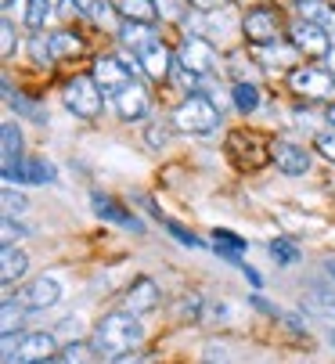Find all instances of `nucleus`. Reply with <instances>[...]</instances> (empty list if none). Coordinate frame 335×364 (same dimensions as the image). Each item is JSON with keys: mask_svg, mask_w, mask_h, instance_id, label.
I'll return each instance as SVG.
<instances>
[{"mask_svg": "<svg viewBox=\"0 0 335 364\" xmlns=\"http://www.w3.org/2000/svg\"><path fill=\"white\" fill-rule=\"evenodd\" d=\"M141 343H144V328H141L137 314H127V310L101 318V325L94 328V350L105 357H127Z\"/></svg>", "mask_w": 335, "mask_h": 364, "instance_id": "obj_1", "label": "nucleus"}, {"mask_svg": "<svg viewBox=\"0 0 335 364\" xmlns=\"http://www.w3.org/2000/svg\"><path fill=\"white\" fill-rule=\"evenodd\" d=\"M174 127L184 130V134H213L220 127V109L213 105L206 94L191 90L177 105V112H174Z\"/></svg>", "mask_w": 335, "mask_h": 364, "instance_id": "obj_2", "label": "nucleus"}, {"mask_svg": "<svg viewBox=\"0 0 335 364\" xmlns=\"http://www.w3.org/2000/svg\"><path fill=\"white\" fill-rule=\"evenodd\" d=\"M62 97H65V109L76 112L80 119H97V116H101L105 94H101V87L94 83V76H73V80L65 83Z\"/></svg>", "mask_w": 335, "mask_h": 364, "instance_id": "obj_3", "label": "nucleus"}, {"mask_svg": "<svg viewBox=\"0 0 335 364\" xmlns=\"http://www.w3.org/2000/svg\"><path fill=\"white\" fill-rule=\"evenodd\" d=\"M177 62L195 76H213L220 69V55L206 36H184V43L177 50Z\"/></svg>", "mask_w": 335, "mask_h": 364, "instance_id": "obj_4", "label": "nucleus"}, {"mask_svg": "<svg viewBox=\"0 0 335 364\" xmlns=\"http://www.w3.org/2000/svg\"><path fill=\"white\" fill-rule=\"evenodd\" d=\"M289 87L296 94L310 97V101H328L335 94V73L331 69H314V65L310 69H292Z\"/></svg>", "mask_w": 335, "mask_h": 364, "instance_id": "obj_5", "label": "nucleus"}, {"mask_svg": "<svg viewBox=\"0 0 335 364\" xmlns=\"http://www.w3.org/2000/svg\"><path fill=\"white\" fill-rule=\"evenodd\" d=\"M94 83L101 87L105 97H116L123 87L134 83V69H130L127 62H119V58H97V65H94Z\"/></svg>", "mask_w": 335, "mask_h": 364, "instance_id": "obj_6", "label": "nucleus"}, {"mask_svg": "<svg viewBox=\"0 0 335 364\" xmlns=\"http://www.w3.org/2000/svg\"><path fill=\"white\" fill-rule=\"evenodd\" d=\"M289 36H292V43L299 47V55H310V58H328V50L335 47V43L328 40V33H324L321 26H314V22H307V18H299V22H292V29H289Z\"/></svg>", "mask_w": 335, "mask_h": 364, "instance_id": "obj_7", "label": "nucleus"}, {"mask_svg": "<svg viewBox=\"0 0 335 364\" xmlns=\"http://www.w3.org/2000/svg\"><path fill=\"white\" fill-rule=\"evenodd\" d=\"M0 144H4V184H18V173L26 166L22 159V130L18 123H4L0 127Z\"/></svg>", "mask_w": 335, "mask_h": 364, "instance_id": "obj_8", "label": "nucleus"}, {"mask_svg": "<svg viewBox=\"0 0 335 364\" xmlns=\"http://www.w3.org/2000/svg\"><path fill=\"white\" fill-rule=\"evenodd\" d=\"M90 205H94V213H97L101 220H112V224H119V228H127V231H134V235H144L141 217H137V213H130L127 205H119L116 198H108V195L94 191V195H90Z\"/></svg>", "mask_w": 335, "mask_h": 364, "instance_id": "obj_9", "label": "nucleus"}, {"mask_svg": "<svg viewBox=\"0 0 335 364\" xmlns=\"http://www.w3.org/2000/svg\"><path fill=\"white\" fill-rule=\"evenodd\" d=\"M58 299H62V285L54 282V278H47V274L33 278V282L18 292V303H22L26 310H47V306H54Z\"/></svg>", "mask_w": 335, "mask_h": 364, "instance_id": "obj_10", "label": "nucleus"}, {"mask_svg": "<svg viewBox=\"0 0 335 364\" xmlns=\"http://www.w3.org/2000/svg\"><path fill=\"white\" fill-rule=\"evenodd\" d=\"M54 353H58V336L29 332V336H22V343H18L15 364H40V360H50Z\"/></svg>", "mask_w": 335, "mask_h": 364, "instance_id": "obj_11", "label": "nucleus"}, {"mask_svg": "<svg viewBox=\"0 0 335 364\" xmlns=\"http://www.w3.org/2000/svg\"><path fill=\"white\" fill-rule=\"evenodd\" d=\"M277 33H282V22H277V15H274L270 8H252V11L245 15V36H249L252 47L274 43Z\"/></svg>", "mask_w": 335, "mask_h": 364, "instance_id": "obj_12", "label": "nucleus"}, {"mask_svg": "<svg viewBox=\"0 0 335 364\" xmlns=\"http://www.w3.org/2000/svg\"><path fill=\"white\" fill-rule=\"evenodd\" d=\"M252 58L263 65V69H296V58H299V47L296 43H285V40H274V43H260L252 47Z\"/></svg>", "mask_w": 335, "mask_h": 364, "instance_id": "obj_13", "label": "nucleus"}, {"mask_svg": "<svg viewBox=\"0 0 335 364\" xmlns=\"http://www.w3.org/2000/svg\"><path fill=\"white\" fill-rule=\"evenodd\" d=\"M159 285L151 278H137L130 289H127V299H123V310L127 314H148V310L159 306Z\"/></svg>", "mask_w": 335, "mask_h": 364, "instance_id": "obj_14", "label": "nucleus"}, {"mask_svg": "<svg viewBox=\"0 0 335 364\" xmlns=\"http://www.w3.org/2000/svg\"><path fill=\"white\" fill-rule=\"evenodd\" d=\"M270 155H274L277 170L289 173V177H299V173L310 170V155H307V148H299V144H292V141H277Z\"/></svg>", "mask_w": 335, "mask_h": 364, "instance_id": "obj_15", "label": "nucleus"}, {"mask_svg": "<svg viewBox=\"0 0 335 364\" xmlns=\"http://www.w3.org/2000/svg\"><path fill=\"white\" fill-rule=\"evenodd\" d=\"M112 101H116V109H119V116H123V119H141V116H148V105H151L148 90H144L137 80H134L130 87H123Z\"/></svg>", "mask_w": 335, "mask_h": 364, "instance_id": "obj_16", "label": "nucleus"}, {"mask_svg": "<svg viewBox=\"0 0 335 364\" xmlns=\"http://www.w3.org/2000/svg\"><path fill=\"white\" fill-rule=\"evenodd\" d=\"M137 62H141V69L151 76V80H170V65H174V58H170V50H166L159 40L151 43V47H144V50H137Z\"/></svg>", "mask_w": 335, "mask_h": 364, "instance_id": "obj_17", "label": "nucleus"}, {"mask_svg": "<svg viewBox=\"0 0 335 364\" xmlns=\"http://www.w3.org/2000/svg\"><path fill=\"white\" fill-rule=\"evenodd\" d=\"M303 310H310V314L321 318V321H335V292L321 289V285H310L303 292Z\"/></svg>", "mask_w": 335, "mask_h": 364, "instance_id": "obj_18", "label": "nucleus"}, {"mask_svg": "<svg viewBox=\"0 0 335 364\" xmlns=\"http://www.w3.org/2000/svg\"><path fill=\"white\" fill-rule=\"evenodd\" d=\"M0 267H4V271H0V278H4V289H11V282L26 274L29 259H26V252H22L18 245H0Z\"/></svg>", "mask_w": 335, "mask_h": 364, "instance_id": "obj_19", "label": "nucleus"}, {"mask_svg": "<svg viewBox=\"0 0 335 364\" xmlns=\"http://www.w3.org/2000/svg\"><path fill=\"white\" fill-rule=\"evenodd\" d=\"M54 177H58V170H54L50 159H43V155H29L22 173H18V184H54Z\"/></svg>", "mask_w": 335, "mask_h": 364, "instance_id": "obj_20", "label": "nucleus"}, {"mask_svg": "<svg viewBox=\"0 0 335 364\" xmlns=\"http://www.w3.org/2000/svg\"><path fill=\"white\" fill-rule=\"evenodd\" d=\"M299 15L314 26H321L328 36H335V8L324 0H299Z\"/></svg>", "mask_w": 335, "mask_h": 364, "instance_id": "obj_21", "label": "nucleus"}, {"mask_svg": "<svg viewBox=\"0 0 335 364\" xmlns=\"http://www.w3.org/2000/svg\"><path fill=\"white\" fill-rule=\"evenodd\" d=\"M119 40L127 43V47H134V55L137 50H144V47H151L155 43V29H151V22H123L119 26Z\"/></svg>", "mask_w": 335, "mask_h": 364, "instance_id": "obj_22", "label": "nucleus"}, {"mask_svg": "<svg viewBox=\"0 0 335 364\" xmlns=\"http://www.w3.org/2000/svg\"><path fill=\"white\" fill-rule=\"evenodd\" d=\"M112 4H116V11L123 18H130V22H151L159 15V8L151 4V0H112Z\"/></svg>", "mask_w": 335, "mask_h": 364, "instance_id": "obj_23", "label": "nucleus"}, {"mask_svg": "<svg viewBox=\"0 0 335 364\" xmlns=\"http://www.w3.org/2000/svg\"><path fill=\"white\" fill-rule=\"evenodd\" d=\"M231 97H235V109H238L242 116H249V112L260 109V90H256L252 83H235Z\"/></svg>", "mask_w": 335, "mask_h": 364, "instance_id": "obj_24", "label": "nucleus"}, {"mask_svg": "<svg viewBox=\"0 0 335 364\" xmlns=\"http://www.w3.org/2000/svg\"><path fill=\"white\" fill-rule=\"evenodd\" d=\"M29 55H33V62L40 65V69H47V65H54V43H50V36H33L29 40Z\"/></svg>", "mask_w": 335, "mask_h": 364, "instance_id": "obj_25", "label": "nucleus"}, {"mask_svg": "<svg viewBox=\"0 0 335 364\" xmlns=\"http://www.w3.org/2000/svg\"><path fill=\"white\" fill-rule=\"evenodd\" d=\"M50 0H29L26 4V26L29 29H43L47 26V18H50Z\"/></svg>", "mask_w": 335, "mask_h": 364, "instance_id": "obj_26", "label": "nucleus"}, {"mask_svg": "<svg viewBox=\"0 0 335 364\" xmlns=\"http://www.w3.org/2000/svg\"><path fill=\"white\" fill-rule=\"evenodd\" d=\"M213 245H216V249H231V252H245V249H249V242H245L242 235L228 231V228H216V231H213Z\"/></svg>", "mask_w": 335, "mask_h": 364, "instance_id": "obj_27", "label": "nucleus"}, {"mask_svg": "<svg viewBox=\"0 0 335 364\" xmlns=\"http://www.w3.org/2000/svg\"><path fill=\"white\" fill-rule=\"evenodd\" d=\"M270 259H277V264H296V259H299V249L289 242V238H274L270 242Z\"/></svg>", "mask_w": 335, "mask_h": 364, "instance_id": "obj_28", "label": "nucleus"}, {"mask_svg": "<svg viewBox=\"0 0 335 364\" xmlns=\"http://www.w3.org/2000/svg\"><path fill=\"white\" fill-rule=\"evenodd\" d=\"M8 105L18 112V116H26V119H33V123H47V112L40 109V105H33V101H26L22 94H15L11 101H8Z\"/></svg>", "mask_w": 335, "mask_h": 364, "instance_id": "obj_29", "label": "nucleus"}, {"mask_svg": "<svg viewBox=\"0 0 335 364\" xmlns=\"http://www.w3.org/2000/svg\"><path fill=\"white\" fill-rule=\"evenodd\" d=\"M50 43H54V55H80L83 50L80 36H73V33H54Z\"/></svg>", "mask_w": 335, "mask_h": 364, "instance_id": "obj_30", "label": "nucleus"}, {"mask_svg": "<svg viewBox=\"0 0 335 364\" xmlns=\"http://www.w3.org/2000/svg\"><path fill=\"white\" fill-rule=\"evenodd\" d=\"M162 228L170 231L181 245H191V249H202V245H206V242H198V235H195V231H188V228H184V224H177V220H162Z\"/></svg>", "mask_w": 335, "mask_h": 364, "instance_id": "obj_31", "label": "nucleus"}, {"mask_svg": "<svg viewBox=\"0 0 335 364\" xmlns=\"http://www.w3.org/2000/svg\"><path fill=\"white\" fill-rule=\"evenodd\" d=\"M112 11H116V4H108V0H94L90 4V18L97 26H112Z\"/></svg>", "mask_w": 335, "mask_h": 364, "instance_id": "obj_32", "label": "nucleus"}, {"mask_svg": "<svg viewBox=\"0 0 335 364\" xmlns=\"http://www.w3.org/2000/svg\"><path fill=\"white\" fill-rule=\"evenodd\" d=\"M22 210H26V198H22V195H15L11 188H4V217H11V220H15Z\"/></svg>", "mask_w": 335, "mask_h": 364, "instance_id": "obj_33", "label": "nucleus"}, {"mask_svg": "<svg viewBox=\"0 0 335 364\" xmlns=\"http://www.w3.org/2000/svg\"><path fill=\"white\" fill-rule=\"evenodd\" d=\"M54 364H87V350H83L80 343H69V346H65V353H62L58 360H54Z\"/></svg>", "mask_w": 335, "mask_h": 364, "instance_id": "obj_34", "label": "nucleus"}, {"mask_svg": "<svg viewBox=\"0 0 335 364\" xmlns=\"http://www.w3.org/2000/svg\"><path fill=\"white\" fill-rule=\"evenodd\" d=\"M155 8H159V15H166L170 22H181V18H184L181 0H155Z\"/></svg>", "mask_w": 335, "mask_h": 364, "instance_id": "obj_35", "label": "nucleus"}, {"mask_svg": "<svg viewBox=\"0 0 335 364\" xmlns=\"http://www.w3.org/2000/svg\"><path fill=\"white\" fill-rule=\"evenodd\" d=\"M206 364H231L228 360V346H220V343H206Z\"/></svg>", "mask_w": 335, "mask_h": 364, "instance_id": "obj_36", "label": "nucleus"}, {"mask_svg": "<svg viewBox=\"0 0 335 364\" xmlns=\"http://www.w3.org/2000/svg\"><path fill=\"white\" fill-rule=\"evenodd\" d=\"M317 151L324 155L328 163H335V134H321L317 137Z\"/></svg>", "mask_w": 335, "mask_h": 364, "instance_id": "obj_37", "label": "nucleus"}, {"mask_svg": "<svg viewBox=\"0 0 335 364\" xmlns=\"http://www.w3.org/2000/svg\"><path fill=\"white\" fill-rule=\"evenodd\" d=\"M0 36H4V58H11V50H15V29H11L8 18H4V26H0Z\"/></svg>", "mask_w": 335, "mask_h": 364, "instance_id": "obj_38", "label": "nucleus"}, {"mask_svg": "<svg viewBox=\"0 0 335 364\" xmlns=\"http://www.w3.org/2000/svg\"><path fill=\"white\" fill-rule=\"evenodd\" d=\"M144 137H148V144H151V148H162V144H166V130H159V123H148Z\"/></svg>", "mask_w": 335, "mask_h": 364, "instance_id": "obj_39", "label": "nucleus"}, {"mask_svg": "<svg viewBox=\"0 0 335 364\" xmlns=\"http://www.w3.org/2000/svg\"><path fill=\"white\" fill-rule=\"evenodd\" d=\"M80 328H83V325H80L76 318H65V321L58 325V336H65V339H73V336H76V339H80Z\"/></svg>", "mask_w": 335, "mask_h": 364, "instance_id": "obj_40", "label": "nucleus"}, {"mask_svg": "<svg viewBox=\"0 0 335 364\" xmlns=\"http://www.w3.org/2000/svg\"><path fill=\"white\" fill-rule=\"evenodd\" d=\"M249 303H252L256 310H263V314H270V318H282V314H277V310H274V306H270V303H267L260 292H256V296H249Z\"/></svg>", "mask_w": 335, "mask_h": 364, "instance_id": "obj_41", "label": "nucleus"}, {"mask_svg": "<svg viewBox=\"0 0 335 364\" xmlns=\"http://www.w3.org/2000/svg\"><path fill=\"white\" fill-rule=\"evenodd\" d=\"M116 364H155L151 353H127V357H116Z\"/></svg>", "mask_w": 335, "mask_h": 364, "instance_id": "obj_42", "label": "nucleus"}, {"mask_svg": "<svg viewBox=\"0 0 335 364\" xmlns=\"http://www.w3.org/2000/svg\"><path fill=\"white\" fill-rule=\"evenodd\" d=\"M83 8H80V0H62L58 4V15H80Z\"/></svg>", "mask_w": 335, "mask_h": 364, "instance_id": "obj_43", "label": "nucleus"}, {"mask_svg": "<svg viewBox=\"0 0 335 364\" xmlns=\"http://www.w3.org/2000/svg\"><path fill=\"white\" fill-rule=\"evenodd\" d=\"M242 274L249 278V285H252V289H260V285H263V278H260V271H256V267H249V264H245V267H242Z\"/></svg>", "mask_w": 335, "mask_h": 364, "instance_id": "obj_44", "label": "nucleus"}, {"mask_svg": "<svg viewBox=\"0 0 335 364\" xmlns=\"http://www.w3.org/2000/svg\"><path fill=\"white\" fill-rule=\"evenodd\" d=\"M220 4H223V0H191V8H198V11H213Z\"/></svg>", "mask_w": 335, "mask_h": 364, "instance_id": "obj_45", "label": "nucleus"}, {"mask_svg": "<svg viewBox=\"0 0 335 364\" xmlns=\"http://www.w3.org/2000/svg\"><path fill=\"white\" fill-rule=\"evenodd\" d=\"M328 69H331V73H335V47H331V50H328Z\"/></svg>", "mask_w": 335, "mask_h": 364, "instance_id": "obj_46", "label": "nucleus"}, {"mask_svg": "<svg viewBox=\"0 0 335 364\" xmlns=\"http://www.w3.org/2000/svg\"><path fill=\"white\" fill-rule=\"evenodd\" d=\"M328 123H331V127H335V105H331V109H328Z\"/></svg>", "mask_w": 335, "mask_h": 364, "instance_id": "obj_47", "label": "nucleus"}, {"mask_svg": "<svg viewBox=\"0 0 335 364\" xmlns=\"http://www.w3.org/2000/svg\"><path fill=\"white\" fill-rule=\"evenodd\" d=\"M90 4H94V0H80V8H83V11H90Z\"/></svg>", "mask_w": 335, "mask_h": 364, "instance_id": "obj_48", "label": "nucleus"}, {"mask_svg": "<svg viewBox=\"0 0 335 364\" xmlns=\"http://www.w3.org/2000/svg\"><path fill=\"white\" fill-rule=\"evenodd\" d=\"M324 267H328V274H331V278H335V264H324Z\"/></svg>", "mask_w": 335, "mask_h": 364, "instance_id": "obj_49", "label": "nucleus"}, {"mask_svg": "<svg viewBox=\"0 0 335 364\" xmlns=\"http://www.w3.org/2000/svg\"><path fill=\"white\" fill-rule=\"evenodd\" d=\"M11 4H15V0H4V8H11Z\"/></svg>", "mask_w": 335, "mask_h": 364, "instance_id": "obj_50", "label": "nucleus"}, {"mask_svg": "<svg viewBox=\"0 0 335 364\" xmlns=\"http://www.w3.org/2000/svg\"><path fill=\"white\" fill-rule=\"evenodd\" d=\"M331 346H335V328H331Z\"/></svg>", "mask_w": 335, "mask_h": 364, "instance_id": "obj_51", "label": "nucleus"}, {"mask_svg": "<svg viewBox=\"0 0 335 364\" xmlns=\"http://www.w3.org/2000/svg\"><path fill=\"white\" fill-rule=\"evenodd\" d=\"M40 364H54V360H40Z\"/></svg>", "mask_w": 335, "mask_h": 364, "instance_id": "obj_52", "label": "nucleus"}]
</instances>
